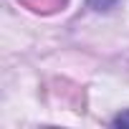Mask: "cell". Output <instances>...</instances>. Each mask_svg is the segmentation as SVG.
Returning a JSON list of instances; mask_svg holds the SVG:
<instances>
[{"instance_id": "6da1fadb", "label": "cell", "mask_w": 129, "mask_h": 129, "mask_svg": "<svg viewBox=\"0 0 129 129\" xmlns=\"http://www.w3.org/2000/svg\"><path fill=\"white\" fill-rule=\"evenodd\" d=\"M111 124H114V126H129V109L119 111V114L111 119Z\"/></svg>"}, {"instance_id": "7a4b0ae2", "label": "cell", "mask_w": 129, "mask_h": 129, "mask_svg": "<svg viewBox=\"0 0 129 129\" xmlns=\"http://www.w3.org/2000/svg\"><path fill=\"white\" fill-rule=\"evenodd\" d=\"M114 3H116V0H89V5H91L94 10H109Z\"/></svg>"}]
</instances>
